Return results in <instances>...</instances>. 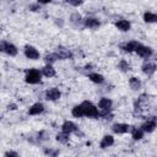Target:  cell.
<instances>
[{
	"mask_svg": "<svg viewBox=\"0 0 157 157\" xmlns=\"http://www.w3.org/2000/svg\"><path fill=\"white\" fill-rule=\"evenodd\" d=\"M29 9H32L33 11H37V9H38V6H37V5H31V6H29Z\"/></svg>",
	"mask_w": 157,
	"mask_h": 157,
	"instance_id": "obj_28",
	"label": "cell"
},
{
	"mask_svg": "<svg viewBox=\"0 0 157 157\" xmlns=\"http://www.w3.org/2000/svg\"><path fill=\"white\" fill-rule=\"evenodd\" d=\"M155 128H156V120H155V118H152L151 120H147L146 123L142 124L141 130L142 131H147V132H152L155 130Z\"/></svg>",
	"mask_w": 157,
	"mask_h": 157,
	"instance_id": "obj_7",
	"label": "cell"
},
{
	"mask_svg": "<svg viewBox=\"0 0 157 157\" xmlns=\"http://www.w3.org/2000/svg\"><path fill=\"white\" fill-rule=\"evenodd\" d=\"M81 108H82V112H83V115H86V117H91V118H97L98 115H99V113H98V110H97V108L91 103V102H88V101H85V102H82V104H81Z\"/></svg>",
	"mask_w": 157,
	"mask_h": 157,
	"instance_id": "obj_1",
	"label": "cell"
},
{
	"mask_svg": "<svg viewBox=\"0 0 157 157\" xmlns=\"http://www.w3.org/2000/svg\"><path fill=\"white\" fill-rule=\"evenodd\" d=\"M63 132H65V134H70V132H74V131H76V125L72 123V121H65L64 124H63Z\"/></svg>",
	"mask_w": 157,
	"mask_h": 157,
	"instance_id": "obj_10",
	"label": "cell"
},
{
	"mask_svg": "<svg viewBox=\"0 0 157 157\" xmlns=\"http://www.w3.org/2000/svg\"><path fill=\"white\" fill-rule=\"evenodd\" d=\"M43 110H44V105H43L42 103H34V104L29 108L28 113H29L31 115H37V114L42 113Z\"/></svg>",
	"mask_w": 157,
	"mask_h": 157,
	"instance_id": "obj_9",
	"label": "cell"
},
{
	"mask_svg": "<svg viewBox=\"0 0 157 157\" xmlns=\"http://www.w3.org/2000/svg\"><path fill=\"white\" fill-rule=\"evenodd\" d=\"M155 70H156V65L153 63H146L142 65V71L147 75H152L155 72Z\"/></svg>",
	"mask_w": 157,
	"mask_h": 157,
	"instance_id": "obj_13",
	"label": "cell"
},
{
	"mask_svg": "<svg viewBox=\"0 0 157 157\" xmlns=\"http://www.w3.org/2000/svg\"><path fill=\"white\" fill-rule=\"evenodd\" d=\"M98 105H99V108L103 110L102 115H103L105 119H108V115H107V113L110 110V107H112V101H110V99H108V98H102V99L99 101Z\"/></svg>",
	"mask_w": 157,
	"mask_h": 157,
	"instance_id": "obj_3",
	"label": "cell"
},
{
	"mask_svg": "<svg viewBox=\"0 0 157 157\" xmlns=\"http://www.w3.org/2000/svg\"><path fill=\"white\" fill-rule=\"evenodd\" d=\"M25 54H26L27 58H29V59H32V60H36V59L39 58L38 50H37L36 48L31 47V45H27V47L25 48Z\"/></svg>",
	"mask_w": 157,
	"mask_h": 157,
	"instance_id": "obj_5",
	"label": "cell"
},
{
	"mask_svg": "<svg viewBox=\"0 0 157 157\" xmlns=\"http://www.w3.org/2000/svg\"><path fill=\"white\" fill-rule=\"evenodd\" d=\"M5 157H18V156H17V153H16V152L10 151V152H6V153H5Z\"/></svg>",
	"mask_w": 157,
	"mask_h": 157,
	"instance_id": "obj_26",
	"label": "cell"
},
{
	"mask_svg": "<svg viewBox=\"0 0 157 157\" xmlns=\"http://www.w3.org/2000/svg\"><path fill=\"white\" fill-rule=\"evenodd\" d=\"M113 144H114V139H113V136H110V135H105V136L102 139V141H101V147H102V148H105V147L112 146Z\"/></svg>",
	"mask_w": 157,
	"mask_h": 157,
	"instance_id": "obj_12",
	"label": "cell"
},
{
	"mask_svg": "<svg viewBox=\"0 0 157 157\" xmlns=\"http://www.w3.org/2000/svg\"><path fill=\"white\" fill-rule=\"evenodd\" d=\"M90 78H91V81H93L96 83H102L104 81V77L102 75H99V74H91Z\"/></svg>",
	"mask_w": 157,
	"mask_h": 157,
	"instance_id": "obj_19",
	"label": "cell"
},
{
	"mask_svg": "<svg viewBox=\"0 0 157 157\" xmlns=\"http://www.w3.org/2000/svg\"><path fill=\"white\" fill-rule=\"evenodd\" d=\"M26 82L28 83H38L40 81V72L37 69H31L26 74Z\"/></svg>",
	"mask_w": 157,
	"mask_h": 157,
	"instance_id": "obj_2",
	"label": "cell"
},
{
	"mask_svg": "<svg viewBox=\"0 0 157 157\" xmlns=\"http://www.w3.org/2000/svg\"><path fill=\"white\" fill-rule=\"evenodd\" d=\"M129 83H130V87L132 90H139L141 87V81L139 78H136V77H131L129 80Z\"/></svg>",
	"mask_w": 157,
	"mask_h": 157,
	"instance_id": "obj_18",
	"label": "cell"
},
{
	"mask_svg": "<svg viewBox=\"0 0 157 157\" xmlns=\"http://www.w3.org/2000/svg\"><path fill=\"white\" fill-rule=\"evenodd\" d=\"M142 135H144V131L141 130V129H139V130H134L132 131V137H134V140H140L141 137H142Z\"/></svg>",
	"mask_w": 157,
	"mask_h": 157,
	"instance_id": "obj_23",
	"label": "cell"
},
{
	"mask_svg": "<svg viewBox=\"0 0 157 157\" xmlns=\"http://www.w3.org/2000/svg\"><path fill=\"white\" fill-rule=\"evenodd\" d=\"M137 45H139L137 42H129V43L124 44V45L121 47V49H123L124 52H132V50H135V49L137 48Z\"/></svg>",
	"mask_w": 157,
	"mask_h": 157,
	"instance_id": "obj_15",
	"label": "cell"
},
{
	"mask_svg": "<svg viewBox=\"0 0 157 157\" xmlns=\"http://www.w3.org/2000/svg\"><path fill=\"white\" fill-rule=\"evenodd\" d=\"M2 45H4V52H5L6 54H9V55H11V56H15V55L17 54V49H16V47H15L13 44L4 42Z\"/></svg>",
	"mask_w": 157,
	"mask_h": 157,
	"instance_id": "obj_8",
	"label": "cell"
},
{
	"mask_svg": "<svg viewBox=\"0 0 157 157\" xmlns=\"http://www.w3.org/2000/svg\"><path fill=\"white\" fill-rule=\"evenodd\" d=\"M9 109H16V105L15 104H11V105H9Z\"/></svg>",
	"mask_w": 157,
	"mask_h": 157,
	"instance_id": "obj_29",
	"label": "cell"
},
{
	"mask_svg": "<svg viewBox=\"0 0 157 157\" xmlns=\"http://www.w3.org/2000/svg\"><path fill=\"white\" fill-rule=\"evenodd\" d=\"M119 67L123 70V71H128L129 69H130V66H129V64L125 61V60H121L120 63H119Z\"/></svg>",
	"mask_w": 157,
	"mask_h": 157,
	"instance_id": "obj_25",
	"label": "cell"
},
{
	"mask_svg": "<svg viewBox=\"0 0 157 157\" xmlns=\"http://www.w3.org/2000/svg\"><path fill=\"white\" fill-rule=\"evenodd\" d=\"M85 25L86 27H90V28H97L99 26V21L96 18H87L85 21Z\"/></svg>",
	"mask_w": 157,
	"mask_h": 157,
	"instance_id": "obj_16",
	"label": "cell"
},
{
	"mask_svg": "<svg viewBox=\"0 0 157 157\" xmlns=\"http://www.w3.org/2000/svg\"><path fill=\"white\" fill-rule=\"evenodd\" d=\"M69 4H71V5H75V6H77V5H81V4H82V1H69Z\"/></svg>",
	"mask_w": 157,
	"mask_h": 157,
	"instance_id": "obj_27",
	"label": "cell"
},
{
	"mask_svg": "<svg viewBox=\"0 0 157 157\" xmlns=\"http://www.w3.org/2000/svg\"><path fill=\"white\" fill-rule=\"evenodd\" d=\"M135 52H136L140 56H142V58H150V56L152 55V49L148 48V47L141 45V44L137 45V48L135 49Z\"/></svg>",
	"mask_w": 157,
	"mask_h": 157,
	"instance_id": "obj_4",
	"label": "cell"
},
{
	"mask_svg": "<svg viewBox=\"0 0 157 157\" xmlns=\"http://www.w3.org/2000/svg\"><path fill=\"white\" fill-rule=\"evenodd\" d=\"M130 129V126L128 124H115L113 125V131L117 132V134H124V132H128Z\"/></svg>",
	"mask_w": 157,
	"mask_h": 157,
	"instance_id": "obj_11",
	"label": "cell"
},
{
	"mask_svg": "<svg viewBox=\"0 0 157 157\" xmlns=\"http://www.w3.org/2000/svg\"><path fill=\"white\" fill-rule=\"evenodd\" d=\"M144 20H145L146 22H155V21L157 20V16H156L155 13H152V12H146V13L144 15Z\"/></svg>",
	"mask_w": 157,
	"mask_h": 157,
	"instance_id": "obj_21",
	"label": "cell"
},
{
	"mask_svg": "<svg viewBox=\"0 0 157 157\" xmlns=\"http://www.w3.org/2000/svg\"><path fill=\"white\" fill-rule=\"evenodd\" d=\"M56 140L60 141V142H63V144H65V142H67V140H69V134L60 132V134L56 135Z\"/></svg>",
	"mask_w": 157,
	"mask_h": 157,
	"instance_id": "obj_22",
	"label": "cell"
},
{
	"mask_svg": "<svg viewBox=\"0 0 157 157\" xmlns=\"http://www.w3.org/2000/svg\"><path fill=\"white\" fill-rule=\"evenodd\" d=\"M56 59H58L56 54H49V55H47V56H45V61L48 63V65H50L52 63H54Z\"/></svg>",
	"mask_w": 157,
	"mask_h": 157,
	"instance_id": "obj_24",
	"label": "cell"
},
{
	"mask_svg": "<svg viewBox=\"0 0 157 157\" xmlns=\"http://www.w3.org/2000/svg\"><path fill=\"white\" fill-rule=\"evenodd\" d=\"M115 26L118 27V29L120 31H129L130 29V23L126 20H120L118 22H115Z\"/></svg>",
	"mask_w": 157,
	"mask_h": 157,
	"instance_id": "obj_14",
	"label": "cell"
},
{
	"mask_svg": "<svg viewBox=\"0 0 157 157\" xmlns=\"http://www.w3.org/2000/svg\"><path fill=\"white\" fill-rule=\"evenodd\" d=\"M45 98L49 101H56L60 98V92L58 88H49L45 92Z\"/></svg>",
	"mask_w": 157,
	"mask_h": 157,
	"instance_id": "obj_6",
	"label": "cell"
},
{
	"mask_svg": "<svg viewBox=\"0 0 157 157\" xmlns=\"http://www.w3.org/2000/svg\"><path fill=\"white\" fill-rule=\"evenodd\" d=\"M43 74H44V76H47V77H52V76L55 75V70L53 69L52 65H45V66L43 67Z\"/></svg>",
	"mask_w": 157,
	"mask_h": 157,
	"instance_id": "obj_17",
	"label": "cell"
},
{
	"mask_svg": "<svg viewBox=\"0 0 157 157\" xmlns=\"http://www.w3.org/2000/svg\"><path fill=\"white\" fill-rule=\"evenodd\" d=\"M72 115L76 117V118H81V117H83V112H82L81 105H76V107L72 108Z\"/></svg>",
	"mask_w": 157,
	"mask_h": 157,
	"instance_id": "obj_20",
	"label": "cell"
}]
</instances>
